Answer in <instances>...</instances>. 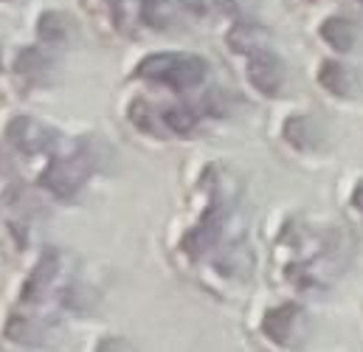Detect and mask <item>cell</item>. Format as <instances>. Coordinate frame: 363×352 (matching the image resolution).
I'll list each match as a JSON object with an SVG mask.
<instances>
[{"mask_svg":"<svg viewBox=\"0 0 363 352\" xmlns=\"http://www.w3.org/2000/svg\"><path fill=\"white\" fill-rule=\"evenodd\" d=\"M248 77H251V82L262 90V93L273 96V93L279 90V85H281L284 71H281V62H279L276 57H271V54H257V57L251 60Z\"/></svg>","mask_w":363,"mask_h":352,"instance_id":"1","label":"cell"},{"mask_svg":"<svg viewBox=\"0 0 363 352\" xmlns=\"http://www.w3.org/2000/svg\"><path fill=\"white\" fill-rule=\"evenodd\" d=\"M296 321H298V310L296 307H281V310H276V313L268 316L265 327H268V333H271L276 341L287 344L290 336L296 333Z\"/></svg>","mask_w":363,"mask_h":352,"instance_id":"4","label":"cell"},{"mask_svg":"<svg viewBox=\"0 0 363 352\" xmlns=\"http://www.w3.org/2000/svg\"><path fill=\"white\" fill-rule=\"evenodd\" d=\"M321 85L330 90V93H335V96H352L355 88H358V77L347 65L324 62V68H321Z\"/></svg>","mask_w":363,"mask_h":352,"instance_id":"2","label":"cell"},{"mask_svg":"<svg viewBox=\"0 0 363 352\" xmlns=\"http://www.w3.org/2000/svg\"><path fill=\"white\" fill-rule=\"evenodd\" d=\"M321 34H324V40H327L333 48H338V51H347V48H352V43H355V26H352L350 20H344V17H330V20L324 23Z\"/></svg>","mask_w":363,"mask_h":352,"instance_id":"3","label":"cell"},{"mask_svg":"<svg viewBox=\"0 0 363 352\" xmlns=\"http://www.w3.org/2000/svg\"><path fill=\"white\" fill-rule=\"evenodd\" d=\"M355 206L363 209V186H358V192H355Z\"/></svg>","mask_w":363,"mask_h":352,"instance_id":"5","label":"cell"}]
</instances>
